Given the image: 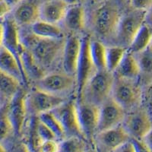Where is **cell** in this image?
Here are the masks:
<instances>
[{
	"mask_svg": "<svg viewBox=\"0 0 152 152\" xmlns=\"http://www.w3.org/2000/svg\"><path fill=\"white\" fill-rule=\"evenodd\" d=\"M21 43L32 54L38 64L44 70L50 68L62 57L66 39L40 37L32 32L21 33Z\"/></svg>",
	"mask_w": 152,
	"mask_h": 152,
	"instance_id": "cell-1",
	"label": "cell"
},
{
	"mask_svg": "<svg viewBox=\"0 0 152 152\" xmlns=\"http://www.w3.org/2000/svg\"><path fill=\"white\" fill-rule=\"evenodd\" d=\"M118 5L113 2H106L96 8L91 15L94 33L104 40H113L121 18Z\"/></svg>",
	"mask_w": 152,
	"mask_h": 152,
	"instance_id": "cell-2",
	"label": "cell"
},
{
	"mask_svg": "<svg viewBox=\"0 0 152 152\" xmlns=\"http://www.w3.org/2000/svg\"><path fill=\"white\" fill-rule=\"evenodd\" d=\"M114 79L113 72L97 71L85 86L79 102L85 101L100 107L111 97Z\"/></svg>",
	"mask_w": 152,
	"mask_h": 152,
	"instance_id": "cell-3",
	"label": "cell"
},
{
	"mask_svg": "<svg viewBox=\"0 0 152 152\" xmlns=\"http://www.w3.org/2000/svg\"><path fill=\"white\" fill-rule=\"evenodd\" d=\"M111 97L126 112H129L142 102V91L138 80L115 77Z\"/></svg>",
	"mask_w": 152,
	"mask_h": 152,
	"instance_id": "cell-4",
	"label": "cell"
},
{
	"mask_svg": "<svg viewBox=\"0 0 152 152\" xmlns=\"http://www.w3.org/2000/svg\"><path fill=\"white\" fill-rule=\"evenodd\" d=\"M146 12L133 9L122 16L113 40L116 45L127 49L129 47L138 31L145 24Z\"/></svg>",
	"mask_w": 152,
	"mask_h": 152,
	"instance_id": "cell-5",
	"label": "cell"
},
{
	"mask_svg": "<svg viewBox=\"0 0 152 152\" xmlns=\"http://www.w3.org/2000/svg\"><path fill=\"white\" fill-rule=\"evenodd\" d=\"M91 37L88 35L81 38V48L76 71V103L81 99L82 93L85 86L94 75L97 72V69L94 64L91 56L90 43Z\"/></svg>",
	"mask_w": 152,
	"mask_h": 152,
	"instance_id": "cell-6",
	"label": "cell"
},
{
	"mask_svg": "<svg viewBox=\"0 0 152 152\" xmlns=\"http://www.w3.org/2000/svg\"><path fill=\"white\" fill-rule=\"evenodd\" d=\"M27 107L28 113L38 116L44 113L53 110L66 102L67 99L62 95L53 94L35 88L27 94Z\"/></svg>",
	"mask_w": 152,
	"mask_h": 152,
	"instance_id": "cell-7",
	"label": "cell"
},
{
	"mask_svg": "<svg viewBox=\"0 0 152 152\" xmlns=\"http://www.w3.org/2000/svg\"><path fill=\"white\" fill-rule=\"evenodd\" d=\"M78 123L84 137L88 142H94L97 132L100 107L91 103H76Z\"/></svg>",
	"mask_w": 152,
	"mask_h": 152,
	"instance_id": "cell-8",
	"label": "cell"
},
{
	"mask_svg": "<svg viewBox=\"0 0 152 152\" xmlns=\"http://www.w3.org/2000/svg\"><path fill=\"white\" fill-rule=\"evenodd\" d=\"M76 86L75 76L65 72L46 74L36 81L35 88L53 94L62 95L68 93Z\"/></svg>",
	"mask_w": 152,
	"mask_h": 152,
	"instance_id": "cell-9",
	"label": "cell"
},
{
	"mask_svg": "<svg viewBox=\"0 0 152 152\" xmlns=\"http://www.w3.org/2000/svg\"><path fill=\"white\" fill-rule=\"evenodd\" d=\"M131 138L142 140L152 129V118L146 109H135L126 114L123 123Z\"/></svg>",
	"mask_w": 152,
	"mask_h": 152,
	"instance_id": "cell-10",
	"label": "cell"
},
{
	"mask_svg": "<svg viewBox=\"0 0 152 152\" xmlns=\"http://www.w3.org/2000/svg\"><path fill=\"white\" fill-rule=\"evenodd\" d=\"M52 112L62 125L66 134V138L77 136L85 139L78 123L75 101L74 102L73 100H67L59 107L52 110Z\"/></svg>",
	"mask_w": 152,
	"mask_h": 152,
	"instance_id": "cell-11",
	"label": "cell"
},
{
	"mask_svg": "<svg viewBox=\"0 0 152 152\" xmlns=\"http://www.w3.org/2000/svg\"><path fill=\"white\" fill-rule=\"evenodd\" d=\"M130 140L131 137L121 124L97 133L94 138V142L100 152H113Z\"/></svg>",
	"mask_w": 152,
	"mask_h": 152,
	"instance_id": "cell-12",
	"label": "cell"
},
{
	"mask_svg": "<svg viewBox=\"0 0 152 152\" xmlns=\"http://www.w3.org/2000/svg\"><path fill=\"white\" fill-rule=\"evenodd\" d=\"M27 92L20 88L14 97L8 101V114L14 133L21 135L26 124L28 111L27 107Z\"/></svg>",
	"mask_w": 152,
	"mask_h": 152,
	"instance_id": "cell-13",
	"label": "cell"
},
{
	"mask_svg": "<svg viewBox=\"0 0 152 152\" xmlns=\"http://www.w3.org/2000/svg\"><path fill=\"white\" fill-rule=\"evenodd\" d=\"M126 115L124 108L115 101L112 97L100 106L97 132L114 128L123 124Z\"/></svg>",
	"mask_w": 152,
	"mask_h": 152,
	"instance_id": "cell-14",
	"label": "cell"
},
{
	"mask_svg": "<svg viewBox=\"0 0 152 152\" xmlns=\"http://www.w3.org/2000/svg\"><path fill=\"white\" fill-rule=\"evenodd\" d=\"M3 47L5 49H7L9 52L12 53L15 56L17 60L18 61L19 64L21 66V69H22L21 63V53L23 45L21 43V31L19 29L18 24L16 23L15 19L10 14L8 15L3 19ZM22 71L24 72L23 69ZM24 75H25V74H24ZM25 77H26V75H25Z\"/></svg>",
	"mask_w": 152,
	"mask_h": 152,
	"instance_id": "cell-15",
	"label": "cell"
},
{
	"mask_svg": "<svg viewBox=\"0 0 152 152\" xmlns=\"http://www.w3.org/2000/svg\"><path fill=\"white\" fill-rule=\"evenodd\" d=\"M81 48V38L72 34L66 40L62 51V66L63 71L75 76Z\"/></svg>",
	"mask_w": 152,
	"mask_h": 152,
	"instance_id": "cell-16",
	"label": "cell"
},
{
	"mask_svg": "<svg viewBox=\"0 0 152 152\" xmlns=\"http://www.w3.org/2000/svg\"><path fill=\"white\" fill-rule=\"evenodd\" d=\"M12 15L18 26H31L40 19V5L37 0H22L15 6Z\"/></svg>",
	"mask_w": 152,
	"mask_h": 152,
	"instance_id": "cell-17",
	"label": "cell"
},
{
	"mask_svg": "<svg viewBox=\"0 0 152 152\" xmlns=\"http://www.w3.org/2000/svg\"><path fill=\"white\" fill-rule=\"evenodd\" d=\"M69 7L64 0H47L40 5V20L59 24L64 18Z\"/></svg>",
	"mask_w": 152,
	"mask_h": 152,
	"instance_id": "cell-18",
	"label": "cell"
},
{
	"mask_svg": "<svg viewBox=\"0 0 152 152\" xmlns=\"http://www.w3.org/2000/svg\"><path fill=\"white\" fill-rule=\"evenodd\" d=\"M62 23L65 30L73 34L81 32L86 25V14L83 6L69 5Z\"/></svg>",
	"mask_w": 152,
	"mask_h": 152,
	"instance_id": "cell-19",
	"label": "cell"
},
{
	"mask_svg": "<svg viewBox=\"0 0 152 152\" xmlns=\"http://www.w3.org/2000/svg\"><path fill=\"white\" fill-rule=\"evenodd\" d=\"M0 70L15 78L21 84L28 82V80L24 75L18 61L4 47L0 50Z\"/></svg>",
	"mask_w": 152,
	"mask_h": 152,
	"instance_id": "cell-20",
	"label": "cell"
},
{
	"mask_svg": "<svg viewBox=\"0 0 152 152\" xmlns=\"http://www.w3.org/2000/svg\"><path fill=\"white\" fill-rule=\"evenodd\" d=\"M113 74L116 78L138 80L140 75V69L135 54L127 50L123 60Z\"/></svg>",
	"mask_w": 152,
	"mask_h": 152,
	"instance_id": "cell-21",
	"label": "cell"
},
{
	"mask_svg": "<svg viewBox=\"0 0 152 152\" xmlns=\"http://www.w3.org/2000/svg\"><path fill=\"white\" fill-rule=\"evenodd\" d=\"M135 55L140 69L138 78H140L141 84L146 86L152 82V47L150 45L143 51Z\"/></svg>",
	"mask_w": 152,
	"mask_h": 152,
	"instance_id": "cell-22",
	"label": "cell"
},
{
	"mask_svg": "<svg viewBox=\"0 0 152 152\" xmlns=\"http://www.w3.org/2000/svg\"><path fill=\"white\" fill-rule=\"evenodd\" d=\"M31 32L36 36L47 39L64 38V32L58 24L39 20L31 26Z\"/></svg>",
	"mask_w": 152,
	"mask_h": 152,
	"instance_id": "cell-23",
	"label": "cell"
},
{
	"mask_svg": "<svg viewBox=\"0 0 152 152\" xmlns=\"http://www.w3.org/2000/svg\"><path fill=\"white\" fill-rule=\"evenodd\" d=\"M152 40V28L144 24L133 39L128 50L133 54H138L151 45Z\"/></svg>",
	"mask_w": 152,
	"mask_h": 152,
	"instance_id": "cell-24",
	"label": "cell"
},
{
	"mask_svg": "<svg viewBox=\"0 0 152 152\" xmlns=\"http://www.w3.org/2000/svg\"><path fill=\"white\" fill-rule=\"evenodd\" d=\"M21 88V83L0 70V95L9 101Z\"/></svg>",
	"mask_w": 152,
	"mask_h": 152,
	"instance_id": "cell-25",
	"label": "cell"
},
{
	"mask_svg": "<svg viewBox=\"0 0 152 152\" xmlns=\"http://www.w3.org/2000/svg\"><path fill=\"white\" fill-rule=\"evenodd\" d=\"M107 47V46L100 40H91V56L97 71L107 70V65H106Z\"/></svg>",
	"mask_w": 152,
	"mask_h": 152,
	"instance_id": "cell-26",
	"label": "cell"
},
{
	"mask_svg": "<svg viewBox=\"0 0 152 152\" xmlns=\"http://www.w3.org/2000/svg\"><path fill=\"white\" fill-rule=\"evenodd\" d=\"M128 49L120 46L114 45L107 47L106 65L107 70L113 73L123 60Z\"/></svg>",
	"mask_w": 152,
	"mask_h": 152,
	"instance_id": "cell-27",
	"label": "cell"
},
{
	"mask_svg": "<svg viewBox=\"0 0 152 152\" xmlns=\"http://www.w3.org/2000/svg\"><path fill=\"white\" fill-rule=\"evenodd\" d=\"M87 142L80 137H66L59 142V152H85L88 148Z\"/></svg>",
	"mask_w": 152,
	"mask_h": 152,
	"instance_id": "cell-28",
	"label": "cell"
},
{
	"mask_svg": "<svg viewBox=\"0 0 152 152\" xmlns=\"http://www.w3.org/2000/svg\"><path fill=\"white\" fill-rule=\"evenodd\" d=\"M37 117L54 133V135H56L57 140L59 142L66 138V134L62 125L52 111L40 114Z\"/></svg>",
	"mask_w": 152,
	"mask_h": 152,
	"instance_id": "cell-29",
	"label": "cell"
},
{
	"mask_svg": "<svg viewBox=\"0 0 152 152\" xmlns=\"http://www.w3.org/2000/svg\"><path fill=\"white\" fill-rule=\"evenodd\" d=\"M14 132L8 114V102L0 107V142L7 139Z\"/></svg>",
	"mask_w": 152,
	"mask_h": 152,
	"instance_id": "cell-30",
	"label": "cell"
},
{
	"mask_svg": "<svg viewBox=\"0 0 152 152\" xmlns=\"http://www.w3.org/2000/svg\"><path fill=\"white\" fill-rule=\"evenodd\" d=\"M37 132L42 142L47 140H57L54 133L44 123H42L38 117L37 119Z\"/></svg>",
	"mask_w": 152,
	"mask_h": 152,
	"instance_id": "cell-31",
	"label": "cell"
},
{
	"mask_svg": "<svg viewBox=\"0 0 152 152\" xmlns=\"http://www.w3.org/2000/svg\"><path fill=\"white\" fill-rule=\"evenodd\" d=\"M59 144L57 140L43 141L37 152H59Z\"/></svg>",
	"mask_w": 152,
	"mask_h": 152,
	"instance_id": "cell-32",
	"label": "cell"
},
{
	"mask_svg": "<svg viewBox=\"0 0 152 152\" xmlns=\"http://www.w3.org/2000/svg\"><path fill=\"white\" fill-rule=\"evenodd\" d=\"M142 100L145 104L148 112L152 116V82L145 86L144 92H142Z\"/></svg>",
	"mask_w": 152,
	"mask_h": 152,
	"instance_id": "cell-33",
	"label": "cell"
},
{
	"mask_svg": "<svg viewBox=\"0 0 152 152\" xmlns=\"http://www.w3.org/2000/svg\"><path fill=\"white\" fill-rule=\"evenodd\" d=\"M133 9L148 11L152 5V0H130Z\"/></svg>",
	"mask_w": 152,
	"mask_h": 152,
	"instance_id": "cell-34",
	"label": "cell"
},
{
	"mask_svg": "<svg viewBox=\"0 0 152 152\" xmlns=\"http://www.w3.org/2000/svg\"><path fill=\"white\" fill-rule=\"evenodd\" d=\"M131 141L134 145L135 152H151L150 149L148 148V147L145 145V143L142 140L131 138Z\"/></svg>",
	"mask_w": 152,
	"mask_h": 152,
	"instance_id": "cell-35",
	"label": "cell"
},
{
	"mask_svg": "<svg viewBox=\"0 0 152 152\" xmlns=\"http://www.w3.org/2000/svg\"><path fill=\"white\" fill-rule=\"evenodd\" d=\"M12 11V7L5 2L4 0L0 1V20L5 18Z\"/></svg>",
	"mask_w": 152,
	"mask_h": 152,
	"instance_id": "cell-36",
	"label": "cell"
},
{
	"mask_svg": "<svg viewBox=\"0 0 152 152\" xmlns=\"http://www.w3.org/2000/svg\"><path fill=\"white\" fill-rule=\"evenodd\" d=\"M113 152H135V150L132 142L130 140L129 142L125 143L121 147H119Z\"/></svg>",
	"mask_w": 152,
	"mask_h": 152,
	"instance_id": "cell-37",
	"label": "cell"
},
{
	"mask_svg": "<svg viewBox=\"0 0 152 152\" xmlns=\"http://www.w3.org/2000/svg\"><path fill=\"white\" fill-rule=\"evenodd\" d=\"M142 141L145 142V145H147L151 151L152 152V129L147 135H145V137L142 139Z\"/></svg>",
	"mask_w": 152,
	"mask_h": 152,
	"instance_id": "cell-38",
	"label": "cell"
},
{
	"mask_svg": "<svg viewBox=\"0 0 152 152\" xmlns=\"http://www.w3.org/2000/svg\"><path fill=\"white\" fill-rule=\"evenodd\" d=\"M145 24H148V26L152 28V5L150 7V9L146 12L145 19Z\"/></svg>",
	"mask_w": 152,
	"mask_h": 152,
	"instance_id": "cell-39",
	"label": "cell"
},
{
	"mask_svg": "<svg viewBox=\"0 0 152 152\" xmlns=\"http://www.w3.org/2000/svg\"><path fill=\"white\" fill-rule=\"evenodd\" d=\"M14 152H31L28 145L25 143H21L15 149Z\"/></svg>",
	"mask_w": 152,
	"mask_h": 152,
	"instance_id": "cell-40",
	"label": "cell"
},
{
	"mask_svg": "<svg viewBox=\"0 0 152 152\" xmlns=\"http://www.w3.org/2000/svg\"><path fill=\"white\" fill-rule=\"evenodd\" d=\"M3 19H2V20H0V50L2 48V47H3V37H4Z\"/></svg>",
	"mask_w": 152,
	"mask_h": 152,
	"instance_id": "cell-41",
	"label": "cell"
},
{
	"mask_svg": "<svg viewBox=\"0 0 152 152\" xmlns=\"http://www.w3.org/2000/svg\"><path fill=\"white\" fill-rule=\"evenodd\" d=\"M4 1L7 2L9 5H10L13 9L15 5H17L19 2H21L22 0H4Z\"/></svg>",
	"mask_w": 152,
	"mask_h": 152,
	"instance_id": "cell-42",
	"label": "cell"
},
{
	"mask_svg": "<svg viewBox=\"0 0 152 152\" xmlns=\"http://www.w3.org/2000/svg\"><path fill=\"white\" fill-rule=\"evenodd\" d=\"M64 1L69 5H80V3H81L83 0H64Z\"/></svg>",
	"mask_w": 152,
	"mask_h": 152,
	"instance_id": "cell-43",
	"label": "cell"
},
{
	"mask_svg": "<svg viewBox=\"0 0 152 152\" xmlns=\"http://www.w3.org/2000/svg\"><path fill=\"white\" fill-rule=\"evenodd\" d=\"M85 152H100L97 148H88Z\"/></svg>",
	"mask_w": 152,
	"mask_h": 152,
	"instance_id": "cell-44",
	"label": "cell"
},
{
	"mask_svg": "<svg viewBox=\"0 0 152 152\" xmlns=\"http://www.w3.org/2000/svg\"><path fill=\"white\" fill-rule=\"evenodd\" d=\"M0 152H7V151H6L5 148L4 147L2 144H1V142H0Z\"/></svg>",
	"mask_w": 152,
	"mask_h": 152,
	"instance_id": "cell-45",
	"label": "cell"
},
{
	"mask_svg": "<svg viewBox=\"0 0 152 152\" xmlns=\"http://www.w3.org/2000/svg\"><path fill=\"white\" fill-rule=\"evenodd\" d=\"M151 47H152V40H151Z\"/></svg>",
	"mask_w": 152,
	"mask_h": 152,
	"instance_id": "cell-46",
	"label": "cell"
},
{
	"mask_svg": "<svg viewBox=\"0 0 152 152\" xmlns=\"http://www.w3.org/2000/svg\"><path fill=\"white\" fill-rule=\"evenodd\" d=\"M0 1H1V0H0Z\"/></svg>",
	"mask_w": 152,
	"mask_h": 152,
	"instance_id": "cell-47",
	"label": "cell"
}]
</instances>
